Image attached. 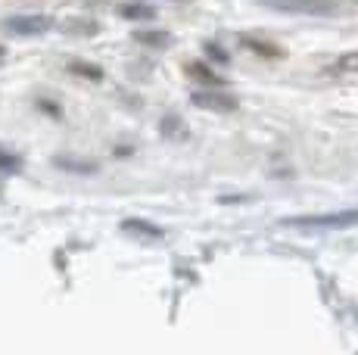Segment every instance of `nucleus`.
<instances>
[{
  "mask_svg": "<svg viewBox=\"0 0 358 355\" xmlns=\"http://www.w3.org/2000/svg\"><path fill=\"white\" fill-rule=\"evenodd\" d=\"M287 228L299 231H327V228H355L358 209H343V212H324V215H293L284 218Z\"/></svg>",
  "mask_w": 358,
  "mask_h": 355,
  "instance_id": "1",
  "label": "nucleus"
},
{
  "mask_svg": "<svg viewBox=\"0 0 358 355\" xmlns=\"http://www.w3.org/2000/svg\"><path fill=\"white\" fill-rule=\"evenodd\" d=\"M265 3L284 13H306V16H334L336 13L334 0H265Z\"/></svg>",
  "mask_w": 358,
  "mask_h": 355,
  "instance_id": "2",
  "label": "nucleus"
},
{
  "mask_svg": "<svg viewBox=\"0 0 358 355\" xmlns=\"http://www.w3.org/2000/svg\"><path fill=\"white\" fill-rule=\"evenodd\" d=\"M3 29L10 35H19V38H34V35H44V31L53 29V19L50 16H10L3 22Z\"/></svg>",
  "mask_w": 358,
  "mask_h": 355,
  "instance_id": "3",
  "label": "nucleus"
},
{
  "mask_svg": "<svg viewBox=\"0 0 358 355\" xmlns=\"http://www.w3.org/2000/svg\"><path fill=\"white\" fill-rule=\"evenodd\" d=\"M194 103L203 109H218V113H228V109L237 106V100L231 94H212V91H199L194 94Z\"/></svg>",
  "mask_w": 358,
  "mask_h": 355,
  "instance_id": "4",
  "label": "nucleus"
},
{
  "mask_svg": "<svg viewBox=\"0 0 358 355\" xmlns=\"http://www.w3.org/2000/svg\"><path fill=\"white\" fill-rule=\"evenodd\" d=\"M122 231H128V234H143V237H162V228H156V224H150V222H141V218L122 222Z\"/></svg>",
  "mask_w": 358,
  "mask_h": 355,
  "instance_id": "5",
  "label": "nucleus"
},
{
  "mask_svg": "<svg viewBox=\"0 0 358 355\" xmlns=\"http://www.w3.org/2000/svg\"><path fill=\"white\" fill-rule=\"evenodd\" d=\"M122 16L125 19H153L156 10L150 3H125L122 6Z\"/></svg>",
  "mask_w": 358,
  "mask_h": 355,
  "instance_id": "6",
  "label": "nucleus"
},
{
  "mask_svg": "<svg viewBox=\"0 0 358 355\" xmlns=\"http://www.w3.org/2000/svg\"><path fill=\"white\" fill-rule=\"evenodd\" d=\"M187 72L190 75H196V78H203V81H209V85H222V78L218 75H212L206 66H199V63H194V66H187Z\"/></svg>",
  "mask_w": 358,
  "mask_h": 355,
  "instance_id": "7",
  "label": "nucleus"
},
{
  "mask_svg": "<svg viewBox=\"0 0 358 355\" xmlns=\"http://www.w3.org/2000/svg\"><path fill=\"white\" fill-rule=\"evenodd\" d=\"M243 44L246 47H252V50H256V53H265V57H278V47H271V44H262V41H252V38H246L243 41Z\"/></svg>",
  "mask_w": 358,
  "mask_h": 355,
  "instance_id": "8",
  "label": "nucleus"
},
{
  "mask_svg": "<svg viewBox=\"0 0 358 355\" xmlns=\"http://www.w3.org/2000/svg\"><path fill=\"white\" fill-rule=\"evenodd\" d=\"M72 72L87 75V78H94V81H100V78H103V72L97 69V66H85V63H75V66H72Z\"/></svg>",
  "mask_w": 358,
  "mask_h": 355,
  "instance_id": "9",
  "label": "nucleus"
},
{
  "mask_svg": "<svg viewBox=\"0 0 358 355\" xmlns=\"http://www.w3.org/2000/svg\"><path fill=\"white\" fill-rule=\"evenodd\" d=\"M137 41H143V44H169V35H153V31H137Z\"/></svg>",
  "mask_w": 358,
  "mask_h": 355,
  "instance_id": "10",
  "label": "nucleus"
},
{
  "mask_svg": "<svg viewBox=\"0 0 358 355\" xmlns=\"http://www.w3.org/2000/svg\"><path fill=\"white\" fill-rule=\"evenodd\" d=\"M19 168V159L13 153H0V172H16Z\"/></svg>",
  "mask_w": 358,
  "mask_h": 355,
  "instance_id": "11",
  "label": "nucleus"
},
{
  "mask_svg": "<svg viewBox=\"0 0 358 355\" xmlns=\"http://www.w3.org/2000/svg\"><path fill=\"white\" fill-rule=\"evenodd\" d=\"M59 168H72V172H94V166H78V162H69V159H57Z\"/></svg>",
  "mask_w": 358,
  "mask_h": 355,
  "instance_id": "12",
  "label": "nucleus"
},
{
  "mask_svg": "<svg viewBox=\"0 0 358 355\" xmlns=\"http://www.w3.org/2000/svg\"><path fill=\"white\" fill-rule=\"evenodd\" d=\"M206 50H209L212 57L218 59V63H228V57H224V50H222V47H215V44H206Z\"/></svg>",
  "mask_w": 358,
  "mask_h": 355,
  "instance_id": "13",
  "label": "nucleus"
},
{
  "mask_svg": "<svg viewBox=\"0 0 358 355\" xmlns=\"http://www.w3.org/2000/svg\"><path fill=\"white\" fill-rule=\"evenodd\" d=\"M3 57H6V50H3V47H0V63H3Z\"/></svg>",
  "mask_w": 358,
  "mask_h": 355,
  "instance_id": "14",
  "label": "nucleus"
}]
</instances>
